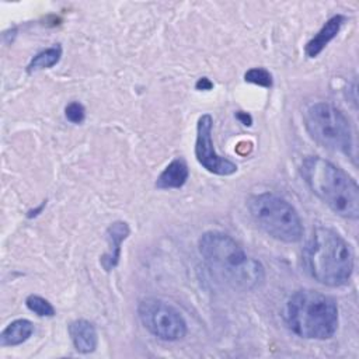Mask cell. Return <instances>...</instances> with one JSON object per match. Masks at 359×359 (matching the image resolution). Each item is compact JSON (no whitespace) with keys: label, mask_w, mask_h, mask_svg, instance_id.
I'll return each mask as SVG.
<instances>
[{"label":"cell","mask_w":359,"mask_h":359,"mask_svg":"<svg viewBox=\"0 0 359 359\" xmlns=\"http://www.w3.org/2000/svg\"><path fill=\"white\" fill-rule=\"evenodd\" d=\"M198 250L209 269L233 289L255 290L265 280L262 264L223 231L210 230L203 233L199 237Z\"/></svg>","instance_id":"6da1fadb"},{"label":"cell","mask_w":359,"mask_h":359,"mask_svg":"<svg viewBox=\"0 0 359 359\" xmlns=\"http://www.w3.org/2000/svg\"><path fill=\"white\" fill-rule=\"evenodd\" d=\"M306 272L330 287L344 286L353 272V254L348 241L334 229L316 227L302 252Z\"/></svg>","instance_id":"7a4b0ae2"},{"label":"cell","mask_w":359,"mask_h":359,"mask_svg":"<svg viewBox=\"0 0 359 359\" xmlns=\"http://www.w3.org/2000/svg\"><path fill=\"white\" fill-rule=\"evenodd\" d=\"M300 172L310 191L335 215L359 217V187L348 172L320 156L306 157Z\"/></svg>","instance_id":"3957f363"},{"label":"cell","mask_w":359,"mask_h":359,"mask_svg":"<svg viewBox=\"0 0 359 359\" xmlns=\"http://www.w3.org/2000/svg\"><path fill=\"white\" fill-rule=\"evenodd\" d=\"M286 327L304 339H330L338 328L339 316L335 300L318 290L293 292L283 310Z\"/></svg>","instance_id":"277c9868"},{"label":"cell","mask_w":359,"mask_h":359,"mask_svg":"<svg viewBox=\"0 0 359 359\" xmlns=\"http://www.w3.org/2000/svg\"><path fill=\"white\" fill-rule=\"evenodd\" d=\"M248 212L255 224L275 240L297 243L303 237V224L297 210L276 194L264 192L251 196Z\"/></svg>","instance_id":"5b68a950"},{"label":"cell","mask_w":359,"mask_h":359,"mask_svg":"<svg viewBox=\"0 0 359 359\" xmlns=\"http://www.w3.org/2000/svg\"><path fill=\"white\" fill-rule=\"evenodd\" d=\"M304 126L310 137L320 146L351 154L353 133L348 116L330 102H314L304 112Z\"/></svg>","instance_id":"8992f818"},{"label":"cell","mask_w":359,"mask_h":359,"mask_svg":"<svg viewBox=\"0 0 359 359\" xmlns=\"http://www.w3.org/2000/svg\"><path fill=\"white\" fill-rule=\"evenodd\" d=\"M137 314L143 327L156 338L174 342L187 335V321L182 314L161 299L147 297L137 306Z\"/></svg>","instance_id":"52a82bcc"},{"label":"cell","mask_w":359,"mask_h":359,"mask_svg":"<svg viewBox=\"0 0 359 359\" xmlns=\"http://www.w3.org/2000/svg\"><path fill=\"white\" fill-rule=\"evenodd\" d=\"M213 118L209 114L199 116L196 123V139H195V157L198 163L209 172L216 175H233L237 172V164L231 160L222 157L216 153L212 139Z\"/></svg>","instance_id":"ba28073f"},{"label":"cell","mask_w":359,"mask_h":359,"mask_svg":"<svg viewBox=\"0 0 359 359\" xmlns=\"http://www.w3.org/2000/svg\"><path fill=\"white\" fill-rule=\"evenodd\" d=\"M129 226L126 222H114L105 231L108 251L101 257V265L105 271L114 269L121 258V245L129 236Z\"/></svg>","instance_id":"9c48e42d"},{"label":"cell","mask_w":359,"mask_h":359,"mask_svg":"<svg viewBox=\"0 0 359 359\" xmlns=\"http://www.w3.org/2000/svg\"><path fill=\"white\" fill-rule=\"evenodd\" d=\"M69 335L73 346L80 353H91L98 345V334L88 320H74L69 325Z\"/></svg>","instance_id":"30bf717a"},{"label":"cell","mask_w":359,"mask_h":359,"mask_svg":"<svg viewBox=\"0 0 359 359\" xmlns=\"http://www.w3.org/2000/svg\"><path fill=\"white\" fill-rule=\"evenodd\" d=\"M346 21V18L341 14H337L334 17H331L321 28L320 31L306 43L304 52L309 57H316L318 56L323 49L338 35V32L341 31V27L344 25V22Z\"/></svg>","instance_id":"8fae6325"},{"label":"cell","mask_w":359,"mask_h":359,"mask_svg":"<svg viewBox=\"0 0 359 359\" xmlns=\"http://www.w3.org/2000/svg\"><path fill=\"white\" fill-rule=\"evenodd\" d=\"M189 177V170L182 158H174L157 177L156 188L177 189L185 185Z\"/></svg>","instance_id":"7c38bea8"},{"label":"cell","mask_w":359,"mask_h":359,"mask_svg":"<svg viewBox=\"0 0 359 359\" xmlns=\"http://www.w3.org/2000/svg\"><path fill=\"white\" fill-rule=\"evenodd\" d=\"M34 332V324L27 318L11 321L0 334L1 346H17L29 339Z\"/></svg>","instance_id":"4fadbf2b"},{"label":"cell","mask_w":359,"mask_h":359,"mask_svg":"<svg viewBox=\"0 0 359 359\" xmlns=\"http://www.w3.org/2000/svg\"><path fill=\"white\" fill-rule=\"evenodd\" d=\"M62 57V48L60 45H55L50 48H46L41 52H38L31 62L28 63V73L36 72V70H43V69H49L52 66H55Z\"/></svg>","instance_id":"5bb4252c"},{"label":"cell","mask_w":359,"mask_h":359,"mask_svg":"<svg viewBox=\"0 0 359 359\" xmlns=\"http://www.w3.org/2000/svg\"><path fill=\"white\" fill-rule=\"evenodd\" d=\"M25 306L28 307L29 311L35 313L39 317H53L55 316L53 306L46 299H43L42 296L29 294L25 299Z\"/></svg>","instance_id":"9a60e30c"},{"label":"cell","mask_w":359,"mask_h":359,"mask_svg":"<svg viewBox=\"0 0 359 359\" xmlns=\"http://www.w3.org/2000/svg\"><path fill=\"white\" fill-rule=\"evenodd\" d=\"M244 80L247 83L259 86V87H265V88H271L273 84V79L272 74L262 67H252L250 70L245 72L244 74Z\"/></svg>","instance_id":"2e32d148"},{"label":"cell","mask_w":359,"mask_h":359,"mask_svg":"<svg viewBox=\"0 0 359 359\" xmlns=\"http://www.w3.org/2000/svg\"><path fill=\"white\" fill-rule=\"evenodd\" d=\"M65 115H66L67 121H70L72 123H81L86 118V109H84L83 104H80L79 101H73V102L67 104V107L65 109Z\"/></svg>","instance_id":"e0dca14e"},{"label":"cell","mask_w":359,"mask_h":359,"mask_svg":"<svg viewBox=\"0 0 359 359\" xmlns=\"http://www.w3.org/2000/svg\"><path fill=\"white\" fill-rule=\"evenodd\" d=\"M195 87H196L198 90H210V88L213 87V83H212L208 77H201V79L196 81Z\"/></svg>","instance_id":"ac0fdd59"},{"label":"cell","mask_w":359,"mask_h":359,"mask_svg":"<svg viewBox=\"0 0 359 359\" xmlns=\"http://www.w3.org/2000/svg\"><path fill=\"white\" fill-rule=\"evenodd\" d=\"M236 116H237V119H238L243 125H245V126H250V125L252 123V118H251V115L247 114V112L238 111V112L236 114Z\"/></svg>","instance_id":"d6986e66"}]
</instances>
